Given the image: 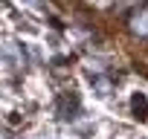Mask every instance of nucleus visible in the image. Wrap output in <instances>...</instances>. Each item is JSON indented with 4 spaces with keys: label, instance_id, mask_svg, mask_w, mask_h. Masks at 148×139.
<instances>
[{
    "label": "nucleus",
    "instance_id": "obj_2",
    "mask_svg": "<svg viewBox=\"0 0 148 139\" xmlns=\"http://www.w3.org/2000/svg\"><path fill=\"white\" fill-rule=\"evenodd\" d=\"M131 29H134L136 35H148V12H139V15H134V20H131Z\"/></svg>",
    "mask_w": 148,
    "mask_h": 139
},
{
    "label": "nucleus",
    "instance_id": "obj_4",
    "mask_svg": "<svg viewBox=\"0 0 148 139\" xmlns=\"http://www.w3.org/2000/svg\"><path fill=\"white\" fill-rule=\"evenodd\" d=\"M96 87H99V96H108L110 93V81H105V78H96Z\"/></svg>",
    "mask_w": 148,
    "mask_h": 139
},
{
    "label": "nucleus",
    "instance_id": "obj_1",
    "mask_svg": "<svg viewBox=\"0 0 148 139\" xmlns=\"http://www.w3.org/2000/svg\"><path fill=\"white\" fill-rule=\"evenodd\" d=\"M131 110H134L139 119H145V116H148V99H145L142 93H134V99H131Z\"/></svg>",
    "mask_w": 148,
    "mask_h": 139
},
{
    "label": "nucleus",
    "instance_id": "obj_6",
    "mask_svg": "<svg viewBox=\"0 0 148 139\" xmlns=\"http://www.w3.org/2000/svg\"><path fill=\"white\" fill-rule=\"evenodd\" d=\"M0 139H9V130H0Z\"/></svg>",
    "mask_w": 148,
    "mask_h": 139
},
{
    "label": "nucleus",
    "instance_id": "obj_5",
    "mask_svg": "<svg viewBox=\"0 0 148 139\" xmlns=\"http://www.w3.org/2000/svg\"><path fill=\"white\" fill-rule=\"evenodd\" d=\"M139 0H116V9H128V6H136Z\"/></svg>",
    "mask_w": 148,
    "mask_h": 139
},
{
    "label": "nucleus",
    "instance_id": "obj_3",
    "mask_svg": "<svg viewBox=\"0 0 148 139\" xmlns=\"http://www.w3.org/2000/svg\"><path fill=\"white\" fill-rule=\"evenodd\" d=\"M79 102L76 99H61V116H67V110H76Z\"/></svg>",
    "mask_w": 148,
    "mask_h": 139
}]
</instances>
